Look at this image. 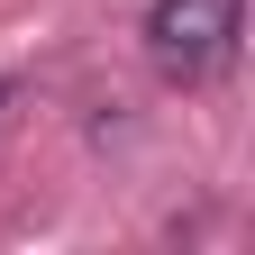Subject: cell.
Listing matches in <instances>:
<instances>
[{
    "instance_id": "cell-1",
    "label": "cell",
    "mask_w": 255,
    "mask_h": 255,
    "mask_svg": "<svg viewBox=\"0 0 255 255\" xmlns=\"http://www.w3.org/2000/svg\"><path fill=\"white\" fill-rule=\"evenodd\" d=\"M146 64L164 82H182V91H201V82H219L237 64V37H246V0H155L146 9Z\"/></svg>"
},
{
    "instance_id": "cell-2",
    "label": "cell",
    "mask_w": 255,
    "mask_h": 255,
    "mask_svg": "<svg viewBox=\"0 0 255 255\" xmlns=\"http://www.w3.org/2000/svg\"><path fill=\"white\" fill-rule=\"evenodd\" d=\"M0 110H9V82H0Z\"/></svg>"
}]
</instances>
